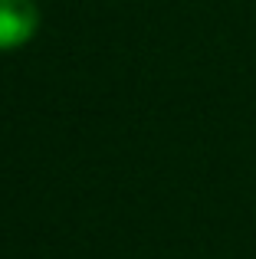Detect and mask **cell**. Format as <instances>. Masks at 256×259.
<instances>
[{
  "label": "cell",
  "instance_id": "obj_1",
  "mask_svg": "<svg viewBox=\"0 0 256 259\" xmlns=\"http://www.w3.org/2000/svg\"><path fill=\"white\" fill-rule=\"evenodd\" d=\"M39 26L36 0H0V50L30 43Z\"/></svg>",
  "mask_w": 256,
  "mask_h": 259
}]
</instances>
